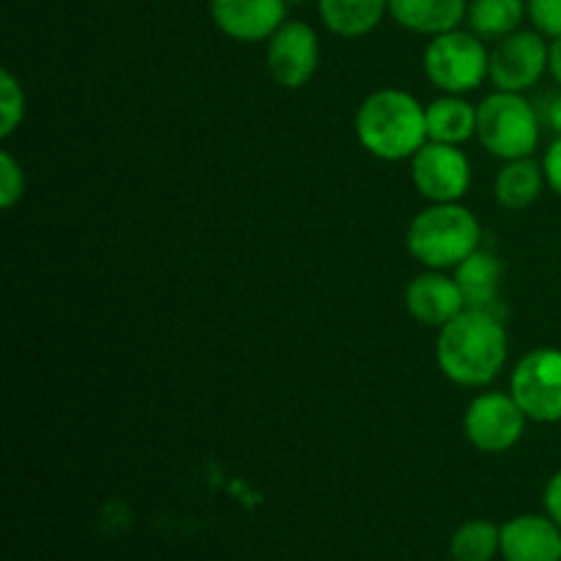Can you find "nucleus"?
<instances>
[{
    "instance_id": "27",
    "label": "nucleus",
    "mask_w": 561,
    "mask_h": 561,
    "mask_svg": "<svg viewBox=\"0 0 561 561\" xmlns=\"http://www.w3.org/2000/svg\"><path fill=\"white\" fill-rule=\"evenodd\" d=\"M546 124L557 131V137H561V91L551 99V104L546 107Z\"/></svg>"
},
{
    "instance_id": "3",
    "label": "nucleus",
    "mask_w": 561,
    "mask_h": 561,
    "mask_svg": "<svg viewBox=\"0 0 561 561\" xmlns=\"http://www.w3.org/2000/svg\"><path fill=\"white\" fill-rule=\"evenodd\" d=\"M405 247L425 268H455L482 247V225L460 203H431L409 225Z\"/></svg>"
},
{
    "instance_id": "5",
    "label": "nucleus",
    "mask_w": 561,
    "mask_h": 561,
    "mask_svg": "<svg viewBox=\"0 0 561 561\" xmlns=\"http://www.w3.org/2000/svg\"><path fill=\"white\" fill-rule=\"evenodd\" d=\"M425 77L433 88L453 96L477 91L491 71V53L474 31L438 33L431 38L422 55Z\"/></svg>"
},
{
    "instance_id": "20",
    "label": "nucleus",
    "mask_w": 561,
    "mask_h": 561,
    "mask_svg": "<svg viewBox=\"0 0 561 561\" xmlns=\"http://www.w3.org/2000/svg\"><path fill=\"white\" fill-rule=\"evenodd\" d=\"M502 553V526L491 520H466L449 540L453 561H493Z\"/></svg>"
},
{
    "instance_id": "26",
    "label": "nucleus",
    "mask_w": 561,
    "mask_h": 561,
    "mask_svg": "<svg viewBox=\"0 0 561 561\" xmlns=\"http://www.w3.org/2000/svg\"><path fill=\"white\" fill-rule=\"evenodd\" d=\"M548 75L561 88V36L551 38V44H548Z\"/></svg>"
},
{
    "instance_id": "13",
    "label": "nucleus",
    "mask_w": 561,
    "mask_h": 561,
    "mask_svg": "<svg viewBox=\"0 0 561 561\" xmlns=\"http://www.w3.org/2000/svg\"><path fill=\"white\" fill-rule=\"evenodd\" d=\"M504 561H561V526L551 515H518L502 526Z\"/></svg>"
},
{
    "instance_id": "15",
    "label": "nucleus",
    "mask_w": 561,
    "mask_h": 561,
    "mask_svg": "<svg viewBox=\"0 0 561 561\" xmlns=\"http://www.w3.org/2000/svg\"><path fill=\"white\" fill-rule=\"evenodd\" d=\"M455 283L463 294L466 307L496 312L504 285V263L491 250H477L455 266Z\"/></svg>"
},
{
    "instance_id": "19",
    "label": "nucleus",
    "mask_w": 561,
    "mask_h": 561,
    "mask_svg": "<svg viewBox=\"0 0 561 561\" xmlns=\"http://www.w3.org/2000/svg\"><path fill=\"white\" fill-rule=\"evenodd\" d=\"M529 14L526 0H471L469 3V27L480 38H504L520 31V22Z\"/></svg>"
},
{
    "instance_id": "23",
    "label": "nucleus",
    "mask_w": 561,
    "mask_h": 561,
    "mask_svg": "<svg viewBox=\"0 0 561 561\" xmlns=\"http://www.w3.org/2000/svg\"><path fill=\"white\" fill-rule=\"evenodd\" d=\"M529 20L548 38L561 36V0H526Z\"/></svg>"
},
{
    "instance_id": "2",
    "label": "nucleus",
    "mask_w": 561,
    "mask_h": 561,
    "mask_svg": "<svg viewBox=\"0 0 561 561\" xmlns=\"http://www.w3.org/2000/svg\"><path fill=\"white\" fill-rule=\"evenodd\" d=\"M354 126L362 148L381 162L414 159L427 142L425 107L400 88H381L365 96Z\"/></svg>"
},
{
    "instance_id": "11",
    "label": "nucleus",
    "mask_w": 561,
    "mask_h": 561,
    "mask_svg": "<svg viewBox=\"0 0 561 561\" xmlns=\"http://www.w3.org/2000/svg\"><path fill=\"white\" fill-rule=\"evenodd\" d=\"M288 9L285 0H211V20L233 42L257 44L274 36Z\"/></svg>"
},
{
    "instance_id": "1",
    "label": "nucleus",
    "mask_w": 561,
    "mask_h": 561,
    "mask_svg": "<svg viewBox=\"0 0 561 561\" xmlns=\"http://www.w3.org/2000/svg\"><path fill=\"white\" fill-rule=\"evenodd\" d=\"M436 362L458 387H491L507 365V332L502 316L466 307L438 329Z\"/></svg>"
},
{
    "instance_id": "14",
    "label": "nucleus",
    "mask_w": 561,
    "mask_h": 561,
    "mask_svg": "<svg viewBox=\"0 0 561 561\" xmlns=\"http://www.w3.org/2000/svg\"><path fill=\"white\" fill-rule=\"evenodd\" d=\"M389 14L405 31L438 36L460 27L469 14V0H389Z\"/></svg>"
},
{
    "instance_id": "22",
    "label": "nucleus",
    "mask_w": 561,
    "mask_h": 561,
    "mask_svg": "<svg viewBox=\"0 0 561 561\" xmlns=\"http://www.w3.org/2000/svg\"><path fill=\"white\" fill-rule=\"evenodd\" d=\"M25 195V173L22 164L16 162L14 153L0 151V206L9 211Z\"/></svg>"
},
{
    "instance_id": "8",
    "label": "nucleus",
    "mask_w": 561,
    "mask_h": 561,
    "mask_svg": "<svg viewBox=\"0 0 561 561\" xmlns=\"http://www.w3.org/2000/svg\"><path fill=\"white\" fill-rule=\"evenodd\" d=\"M321 42L316 27L301 20H285L266 42V69L285 91H299L316 77Z\"/></svg>"
},
{
    "instance_id": "7",
    "label": "nucleus",
    "mask_w": 561,
    "mask_h": 561,
    "mask_svg": "<svg viewBox=\"0 0 561 561\" xmlns=\"http://www.w3.org/2000/svg\"><path fill=\"white\" fill-rule=\"evenodd\" d=\"M526 414L513 394L482 392L463 414V433L474 449L485 455H502L518 447L526 433Z\"/></svg>"
},
{
    "instance_id": "9",
    "label": "nucleus",
    "mask_w": 561,
    "mask_h": 561,
    "mask_svg": "<svg viewBox=\"0 0 561 561\" xmlns=\"http://www.w3.org/2000/svg\"><path fill=\"white\" fill-rule=\"evenodd\" d=\"M411 181L431 203H460L471 186V162L460 146L427 140L411 159Z\"/></svg>"
},
{
    "instance_id": "25",
    "label": "nucleus",
    "mask_w": 561,
    "mask_h": 561,
    "mask_svg": "<svg viewBox=\"0 0 561 561\" xmlns=\"http://www.w3.org/2000/svg\"><path fill=\"white\" fill-rule=\"evenodd\" d=\"M542 507L561 526V469L548 480L546 491H542Z\"/></svg>"
},
{
    "instance_id": "28",
    "label": "nucleus",
    "mask_w": 561,
    "mask_h": 561,
    "mask_svg": "<svg viewBox=\"0 0 561 561\" xmlns=\"http://www.w3.org/2000/svg\"><path fill=\"white\" fill-rule=\"evenodd\" d=\"M285 3H288V5H299L301 0H285Z\"/></svg>"
},
{
    "instance_id": "16",
    "label": "nucleus",
    "mask_w": 561,
    "mask_h": 561,
    "mask_svg": "<svg viewBox=\"0 0 561 561\" xmlns=\"http://www.w3.org/2000/svg\"><path fill=\"white\" fill-rule=\"evenodd\" d=\"M389 0H318V14L329 33L340 38H362L381 25Z\"/></svg>"
},
{
    "instance_id": "17",
    "label": "nucleus",
    "mask_w": 561,
    "mask_h": 561,
    "mask_svg": "<svg viewBox=\"0 0 561 561\" xmlns=\"http://www.w3.org/2000/svg\"><path fill=\"white\" fill-rule=\"evenodd\" d=\"M427 118V140L447 142V146H463L466 140L477 137V107L466 102L463 96L433 99L425 107Z\"/></svg>"
},
{
    "instance_id": "10",
    "label": "nucleus",
    "mask_w": 561,
    "mask_h": 561,
    "mask_svg": "<svg viewBox=\"0 0 561 561\" xmlns=\"http://www.w3.org/2000/svg\"><path fill=\"white\" fill-rule=\"evenodd\" d=\"M548 71V42L540 31H515L499 38L491 49L488 80L496 91L524 93L535 88Z\"/></svg>"
},
{
    "instance_id": "12",
    "label": "nucleus",
    "mask_w": 561,
    "mask_h": 561,
    "mask_svg": "<svg viewBox=\"0 0 561 561\" xmlns=\"http://www.w3.org/2000/svg\"><path fill=\"white\" fill-rule=\"evenodd\" d=\"M405 310L422 327L442 329L444 323H449L466 310V299L455 277L427 268L425 274L411 279L409 288H405Z\"/></svg>"
},
{
    "instance_id": "4",
    "label": "nucleus",
    "mask_w": 561,
    "mask_h": 561,
    "mask_svg": "<svg viewBox=\"0 0 561 561\" xmlns=\"http://www.w3.org/2000/svg\"><path fill=\"white\" fill-rule=\"evenodd\" d=\"M540 115L524 93L493 91L477 107V140L502 162L531 157L540 146Z\"/></svg>"
},
{
    "instance_id": "21",
    "label": "nucleus",
    "mask_w": 561,
    "mask_h": 561,
    "mask_svg": "<svg viewBox=\"0 0 561 561\" xmlns=\"http://www.w3.org/2000/svg\"><path fill=\"white\" fill-rule=\"evenodd\" d=\"M25 118V91L14 71H0V137L9 140Z\"/></svg>"
},
{
    "instance_id": "6",
    "label": "nucleus",
    "mask_w": 561,
    "mask_h": 561,
    "mask_svg": "<svg viewBox=\"0 0 561 561\" xmlns=\"http://www.w3.org/2000/svg\"><path fill=\"white\" fill-rule=\"evenodd\" d=\"M510 394L526 420L537 425L561 422V351L535 348L513 367Z\"/></svg>"
},
{
    "instance_id": "24",
    "label": "nucleus",
    "mask_w": 561,
    "mask_h": 561,
    "mask_svg": "<svg viewBox=\"0 0 561 561\" xmlns=\"http://www.w3.org/2000/svg\"><path fill=\"white\" fill-rule=\"evenodd\" d=\"M542 173H546V184L553 195L561 197V137L546 148L542 157Z\"/></svg>"
},
{
    "instance_id": "18",
    "label": "nucleus",
    "mask_w": 561,
    "mask_h": 561,
    "mask_svg": "<svg viewBox=\"0 0 561 561\" xmlns=\"http://www.w3.org/2000/svg\"><path fill=\"white\" fill-rule=\"evenodd\" d=\"M542 186H546L542 162H535L531 157L510 159V162H504V168L496 173L493 195H496L499 206L502 208L524 211V208H529L531 203L542 195Z\"/></svg>"
}]
</instances>
